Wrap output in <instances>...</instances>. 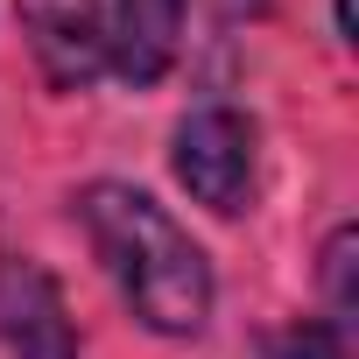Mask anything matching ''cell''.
<instances>
[{"instance_id": "cell-1", "label": "cell", "mask_w": 359, "mask_h": 359, "mask_svg": "<svg viewBox=\"0 0 359 359\" xmlns=\"http://www.w3.org/2000/svg\"><path fill=\"white\" fill-rule=\"evenodd\" d=\"M71 205H78L120 303L134 310V324H148L155 338H198L212 324V303H219L212 261L148 191L120 184V176H99Z\"/></svg>"}, {"instance_id": "cell-2", "label": "cell", "mask_w": 359, "mask_h": 359, "mask_svg": "<svg viewBox=\"0 0 359 359\" xmlns=\"http://www.w3.org/2000/svg\"><path fill=\"white\" fill-rule=\"evenodd\" d=\"M169 169H176V184L191 191V205H205L219 219H240L254 205V176H261V127L240 106L205 99V106H191L176 120Z\"/></svg>"}, {"instance_id": "cell-3", "label": "cell", "mask_w": 359, "mask_h": 359, "mask_svg": "<svg viewBox=\"0 0 359 359\" xmlns=\"http://www.w3.org/2000/svg\"><path fill=\"white\" fill-rule=\"evenodd\" d=\"M0 352L8 359H85L57 275L29 254H0Z\"/></svg>"}, {"instance_id": "cell-4", "label": "cell", "mask_w": 359, "mask_h": 359, "mask_svg": "<svg viewBox=\"0 0 359 359\" xmlns=\"http://www.w3.org/2000/svg\"><path fill=\"white\" fill-rule=\"evenodd\" d=\"M15 22L50 92H92L106 78V15L99 0H15Z\"/></svg>"}, {"instance_id": "cell-5", "label": "cell", "mask_w": 359, "mask_h": 359, "mask_svg": "<svg viewBox=\"0 0 359 359\" xmlns=\"http://www.w3.org/2000/svg\"><path fill=\"white\" fill-rule=\"evenodd\" d=\"M184 50V0H113L106 22V71H120L134 92L162 85Z\"/></svg>"}, {"instance_id": "cell-6", "label": "cell", "mask_w": 359, "mask_h": 359, "mask_svg": "<svg viewBox=\"0 0 359 359\" xmlns=\"http://www.w3.org/2000/svg\"><path fill=\"white\" fill-rule=\"evenodd\" d=\"M324 303H331V324H345L352 331V317H359V226H331V240H324Z\"/></svg>"}, {"instance_id": "cell-7", "label": "cell", "mask_w": 359, "mask_h": 359, "mask_svg": "<svg viewBox=\"0 0 359 359\" xmlns=\"http://www.w3.org/2000/svg\"><path fill=\"white\" fill-rule=\"evenodd\" d=\"M261 352L268 359H352V331L331 324V317H296V324L268 331Z\"/></svg>"}, {"instance_id": "cell-8", "label": "cell", "mask_w": 359, "mask_h": 359, "mask_svg": "<svg viewBox=\"0 0 359 359\" xmlns=\"http://www.w3.org/2000/svg\"><path fill=\"white\" fill-rule=\"evenodd\" d=\"M331 15H338V43H352V0H331Z\"/></svg>"}]
</instances>
